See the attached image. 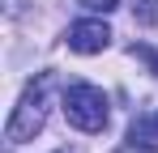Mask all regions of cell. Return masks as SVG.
Listing matches in <instances>:
<instances>
[{
    "instance_id": "1",
    "label": "cell",
    "mask_w": 158,
    "mask_h": 153,
    "mask_svg": "<svg viewBox=\"0 0 158 153\" xmlns=\"http://www.w3.org/2000/svg\"><path fill=\"white\" fill-rule=\"evenodd\" d=\"M47 81H52V76L30 81L26 94H22V102L13 106V115H9V132H4L13 145H26V140H34V136L43 132V124H47Z\"/></svg>"
},
{
    "instance_id": "2",
    "label": "cell",
    "mask_w": 158,
    "mask_h": 153,
    "mask_svg": "<svg viewBox=\"0 0 158 153\" xmlns=\"http://www.w3.org/2000/svg\"><path fill=\"white\" fill-rule=\"evenodd\" d=\"M107 94L98 85H69L64 89V119L77 128V132H103L107 128Z\"/></svg>"
},
{
    "instance_id": "3",
    "label": "cell",
    "mask_w": 158,
    "mask_h": 153,
    "mask_svg": "<svg viewBox=\"0 0 158 153\" xmlns=\"http://www.w3.org/2000/svg\"><path fill=\"white\" fill-rule=\"evenodd\" d=\"M64 43H69V51H77V55H98V51L111 47V26H107L103 17L73 22L69 34H64Z\"/></svg>"
},
{
    "instance_id": "4",
    "label": "cell",
    "mask_w": 158,
    "mask_h": 153,
    "mask_svg": "<svg viewBox=\"0 0 158 153\" xmlns=\"http://www.w3.org/2000/svg\"><path fill=\"white\" fill-rule=\"evenodd\" d=\"M128 140L150 145V149H154V145H158V111H154V115H141V119L128 128Z\"/></svg>"
},
{
    "instance_id": "5",
    "label": "cell",
    "mask_w": 158,
    "mask_h": 153,
    "mask_svg": "<svg viewBox=\"0 0 158 153\" xmlns=\"http://www.w3.org/2000/svg\"><path fill=\"white\" fill-rule=\"evenodd\" d=\"M85 13H111V9H120V0H77Z\"/></svg>"
},
{
    "instance_id": "6",
    "label": "cell",
    "mask_w": 158,
    "mask_h": 153,
    "mask_svg": "<svg viewBox=\"0 0 158 153\" xmlns=\"http://www.w3.org/2000/svg\"><path fill=\"white\" fill-rule=\"evenodd\" d=\"M132 60H145V64H150V73L158 76V51H150V47H132Z\"/></svg>"
},
{
    "instance_id": "7",
    "label": "cell",
    "mask_w": 158,
    "mask_h": 153,
    "mask_svg": "<svg viewBox=\"0 0 158 153\" xmlns=\"http://www.w3.org/2000/svg\"><path fill=\"white\" fill-rule=\"evenodd\" d=\"M137 17L141 22H158V0H141L137 4Z\"/></svg>"
},
{
    "instance_id": "8",
    "label": "cell",
    "mask_w": 158,
    "mask_h": 153,
    "mask_svg": "<svg viewBox=\"0 0 158 153\" xmlns=\"http://www.w3.org/2000/svg\"><path fill=\"white\" fill-rule=\"evenodd\" d=\"M115 153H150V145H137V140H128L124 149H115Z\"/></svg>"
}]
</instances>
